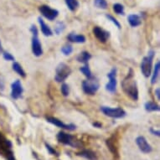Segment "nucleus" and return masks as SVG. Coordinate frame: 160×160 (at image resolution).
<instances>
[{
  "label": "nucleus",
  "instance_id": "1",
  "mask_svg": "<svg viewBox=\"0 0 160 160\" xmlns=\"http://www.w3.org/2000/svg\"><path fill=\"white\" fill-rule=\"evenodd\" d=\"M122 87L127 96H128L133 101L138 99V89L136 81L133 79V72L132 69H130V72L126 78L122 82Z\"/></svg>",
  "mask_w": 160,
  "mask_h": 160
},
{
  "label": "nucleus",
  "instance_id": "2",
  "mask_svg": "<svg viewBox=\"0 0 160 160\" xmlns=\"http://www.w3.org/2000/svg\"><path fill=\"white\" fill-rule=\"evenodd\" d=\"M155 56L154 50H149L148 52V55L143 57L142 62H141V71L144 77L148 78L151 76L152 69V61Z\"/></svg>",
  "mask_w": 160,
  "mask_h": 160
},
{
  "label": "nucleus",
  "instance_id": "3",
  "mask_svg": "<svg viewBox=\"0 0 160 160\" xmlns=\"http://www.w3.org/2000/svg\"><path fill=\"white\" fill-rule=\"evenodd\" d=\"M0 155H3L7 160H16L12 150V143L2 133H0Z\"/></svg>",
  "mask_w": 160,
  "mask_h": 160
},
{
  "label": "nucleus",
  "instance_id": "4",
  "mask_svg": "<svg viewBox=\"0 0 160 160\" xmlns=\"http://www.w3.org/2000/svg\"><path fill=\"white\" fill-rule=\"evenodd\" d=\"M71 73V69L70 68V66L64 62H61L58 65L55 69V80L57 82H64L68 78Z\"/></svg>",
  "mask_w": 160,
  "mask_h": 160
},
{
  "label": "nucleus",
  "instance_id": "5",
  "mask_svg": "<svg viewBox=\"0 0 160 160\" xmlns=\"http://www.w3.org/2000/svg\"><path fill=\"white\" fill-rule=\"evenodd\" d=\"M100 84L97 79L94 76L91 79H87L82 82V89L83 92L87 95L93 96L97 93V92L99 90Z\"/></svg>",
  "mask_w": 160,
  "mask_h": 160
},
{
  "label": "nucleus",
  "instance_id": "6",
  "mask_svg": "<svg viewBox=\"0 0 160 160\" xmlns=\"http://www.w3.org/2000/svg\"><path fill=\"white\" fill-rule=\"evenodd\" d=\"M56 138H57L58 142H61L62 144L68 145V146H71V147L73 148L80 147L79 141L76 140V138L71 135V134L66 133L65 132H59Z\"/></svg>",
  "mask_w": 160,
  "mask_h": 160
},
{
  "label": "nucleus",
  "instance_id": "7",
  "mask_svg": "<svg viewBox=\"0 0 160 160\" xmlns=\"http://www.w3.org/2000/svg\"><path fill=\"white\" fill-rule=\"evenodd\" d=\"M101 111L102 113L107 117L112 118H122L126 116V112L122 108H112L110 107H101Z\"/></svg>",
  "mask_w": 160,
  "mask_h": 160
},
{
  "label": "nucleus",
  "instance_id": "8",
  "mask_svg": "<svg viewBox=\"0 0 160 160\" xmlns=\"http://www.w3.org/2000/svg\"><path fill=\"white\" fill-rule=\"evenodd\" d=\"M39 10L40 12V13L45 18H47L48 20H50V21L55 20V18L58 17V15H59V11L57 9L50 8V6L48 5L39 6Z\"/></svg>",
  "mask_w": 160,
  "mask_h": 160
},
{
  "label": "nucleus",
  "instance_id": "9",
  "mask_svg": "<svg viewBox=\"0 0 160 160\" xmlns=\"http://www.w3.org/2000/svg\"><path fill=\"white\" fill-rule=\"evenodd\" d=\"M117 68L113 67L109 73L108 74V78L109 82L106 85V90L110 93H114L117 90Z\"/></svg>",
  "mask_w": 160,
  "mask_h": 160
},
{
  "label": "nucleus",
  "instance_id": "10",
  "mask_svg": "<svg viewBox=\"0 0 160 160\" xmlns=\"http://www.w3.org/2000/svg\"><path fill=\"white\" fill-rule=\"evenodd\" d=\"M45 119L48 122L55 125V126L60 128L65 129V130H68V131H74L76 129V126L75 124L71 123V124H65L64 122L59 120L58 118H54V117H45Z\"/></svg>",
  "mask_w": 160,
  "mask_h": 160
},
{
  "label": "nucleus",
  "instance_id": "11",
  "mask_svg": "<svg viewBox=\"0 0 160 160\" xmlns=\"http://www.w3.org/2000/svg\"><path fill=\"white\" fill-rule=\"evenodd\" d=\"M31 49L32 52H33L34 56L39 57V56H41L43 55L42 45H41V43L39 41L38 34H33L31 40Z\"/></svg>",
  "mask_w": 160,
  "mask_h": 160
},
{
  "label": "nucleus",
  "instance_id": "12",
  "mask_svg": "<svg viewBox=\"0 0 160 160\" xmlns=\"http://www.w3.org/2000/svg\"><path fill=\"white\" fill-rule=\"evenodd\" d=\"M24 92V88L22 86L21 82L19 80H16L11 85V97L13 100H17L20 98Z\"/></svg>",
  "mask_w": 160,
  "mask_h": 160
},
{
  "label": "nucleus",
  "instance_id": "13",
  "mask_svg": "<svg viewBox=\"0 0 160 160\" xmlns=\"http://www.w3.org/2000/svg\"><path fill=\"white\" fill-rule=\"evenodd\" d=\"M136 143L139 150L143 153H150L152 151V146L148 142L147 139L143 136H138L136 138Z\"/></svg>",
  "mask_w": 160,
  "mask_h": 160
},
{
  "label": "nucleus",
  "instance_id": "14",
  "mask_svg": "<svg viewBox=\"0 0 160 160\" xmlns=\"http://www.w3.org/2000/svg\"><path fill=\"white\" fill-rule=\"evenodd\" d=\"M93 34L100 42L102 43H106L108 41V39L110 38V33L108 31H106V30H104L99 26L94 27Z\"/></svg>",
  "mask_w": 160,
  "mask_h": 160
},
{
  "label": "nucleus",
  "instance_id": "15",
  "mask_svg": "<svg viewBox=\"0 0 160 160\" xmlns=\"http://www.w3.org/2000/svg\"><path fill=\"white\" fill-rule=\"evenodd\" d=\"M67 39L69 41L73 43H77V44H82V43L86 42V37L82 34H76V33H70L67 35Z\"/></svg>",
  "mask_w": 160,
  "mask_h": 160
},
{
  "label": "nucleus",
  "instance_id": "16",
  "mask_svg": "<svg viewBox=\"0 0 160 160\" xmlns=\"http://www.w3.org/2000/svg\"><path fill=\"white\" fill-rule=\"evenodd\" d=\"M38 22H39V25H40V29H41V32L43 33V34H44L45 36H47V37L52 36L53 31L51 30V29H50V27L45 24V21H44L40 17L38 18Z\"/></svg>",
  "mask_w": 160,
  "mask_h": 160
},
{
  "label": "nucleus",
  "instance_id": "17",
  "mask_svg": "<svg viewBox=\"0 0 160 160\" xmlns=\"http://www.w3.org/2000/svg\"><path fill=\"white\" fill-rule=\"evenodd\" d=\"M128 20L129 24L133 28L142 24V19L140 18V16L138 14H130L128 17Z\"/></svg>",
  "mask_w": 160,
  "mask_h": 160
},
{
  "label": "nucleus",
  "instance_id": "18",
  "mask_svg": "<svg viewBox=\"0 0 160 160\" xmlns=\"http://www.w3.org/2000/svg\"><path fill=\"white\" fill-rule=\"evenodd\" d=\"M78 156H81V157H83L85 158H87L88 160H97V155L95 153V152L92 151V150L86 149L83 150L82 152H80L77 153Z\"/></svg>",
  "mask_w": 160,
  "mask_h": 160
},
{
  "label": "nucleus",
  "instance_id": "19",
  "mask_svg": "<svg viewBox=\"0 0 160 160\" xmlns=\"http://www.w3.org/2000/svg\"><path fill=\"white\" fill-rule=\"evenodd\" d=\"M91 58H92V55L89 52H87V51H82V53L79 54L77 58H76V60L80 63L87 64L88 61L91 60Z\"/></svg>",
  "mask_w": 160,
  "mask_h": 160
},
{
  "label": "nucleus",
  "instance_id": "20",
  "mask_svg": "<svg viewBox=\"0 0 160 160\" xmlns=\"http://www.w3.org/2000/svg\"><path fill=\"white\" fill-rule=\"evenodd\" d=\"M159 70H160V62L158 61L157 63L155 64L154 69H153V72L152 74V78H151V84L153 85L157 82L158 77L159 76Z\"/></svg>",
  "mask_w": 160,
  "mask_h": 160
},
{
  "label": "nucleus",
  "instance_id": "21",
  "mask_svg": "<svg viewBox=\"0 0 160 160\" xmlns=\"http://www.w3.org/2000/svg\"><path fill=\"white\" fill-rule=\"evenodd\" d=\"M13 70L15 71L16 73L18 74V76H20L21 77H26V73H25V71H24V69L21 66V65L18 63V62H16L14 61L13 63Z\"/></svg>",
  "mask_w": 160,
  "mask_h": 160
},
{
  "label": "nucleus",
  "instance_id": "22",
  "mask_svg": "<svg viewBox=\"0 0 160 160\" xmlns=\"http://www.w3.org/2000/svg\"><path fill=\"white\" fill-rule=\"evenodd\" d=\"M144 108L147 112H158L160 110L159 106L153 102H147L144 104Z\"/></svg>",
  "mask_w": 160,
  "mask_h": 160
},
{
  "label": "nucleus",
  "instance_id": "23",
  "mask_svg": "<svg viewBox=\"0 0 160 160\" xmlns=\"http://www.w3.org/2000/svg\"><path fill=\"white\" fill-rule=\"evenodd\" d=\"M80 71L82 72L83 75H84L87 79H91L93 77L92 73V71H91V69H90L89 66H88V64H85L84 66H82L80 68Z\"/></svg>",
  "mask_w": 160,
  "mask_h": 160
},
{
  "label": "nucleus",
  "instance_id": "24",
  "mask_svg": "<svg viewBox=\"0 0 160 160\" xmlns=\"http://www.w3.org/2000/svg\"><path fill=\"white\" fill-rule=\"evenodd\" d=\"M66 6L71 11H75L79 7V2L77 0H65Z\"/></svg>",
  "mask_w": 160,
  "mask_h": 160
},
{
  "label": "nucleus",
  "instance_id": "25",
  "mask_svg": "<svg viewBox=\"0 0 160 160\" xmlns=\"http://www.w3.org/2000/svg\"><path fill=\"white\" fill-rule=\"evenodd\" d=\"M94 5L98 8L106 9L108 8V3L107 0H94Z\"/></svg>",
  "mask_w": 160,
  "mask_h": 160
},
{
  "label": "nucleus",
  "instance_id": "26",
  "mask_svg": "<svg viewBox=\"0 0 160 160\" xmlns=\"http://www.w3.org/2000/svg\"><path fill=\"white\" fill-rule=\"evenodd\" d=\"M66 29V24L64 22H58L55 27V33L56 34H61Z\"/></svg>",
  "mask_w": 160,
  "mask_h": 160
},
{
  "label": "nucleus",
  "instance_id": "27",
  "mask_svg": "<svg viewBox=\"0 0 160 160\" xmlns=\"http://www.w3.org/2000/svg\"><path fill=\"white\" fill-rule=\"evenodd\" d=\"M107 145H108V148L110 149V151L112 152L114 155H118V150H117V148L115 146V143L113 141H112L110 139H108L107 140Z\"/></svg>",
  "mask_w": 160,
  "mask_h": 160
},
{
  "label": "nucleus",
  "instance_id": "28",
  "mask_svg": "<svg viewBox=\"0 0 160 160\" xmlns=\"http://www.w3.org/2000/svg\"><path fill=\"white\" fill-rule=\"evenodd\" d=\"M113 10L116 13L118 14H122V15H124V7L122 4H120V3H115L113 5Z\"/></svg>",
  "mask_w": 160,
  "mask_h": 160
},
{
  "label": "nucleus",
  "instance_id": "29",
  "mask_svg": "<svg viewBox=\"0 0 160 160\" xmlns=\"http://www.w3.org/2000/svg\"><path fill=\"white\" fill-rule=\"evenodd\" d=\"M72 51H73V47L71 45H66L61 48V52L65 55H71Z\"/></svg>",
  "mask_w": 160,
  "mask_h": 160
},
{
  "label": "nucleus",
  "instance_id": "30",
  "mask_svg": "<svg viewBox=\"0 0 160 160\" xmlns=\"http://www.w3.org/2000/svg\"><path fill=\"white\" fill-rule=\"evenodd\" d=\"M61 93L64 97H68L69 93H70V87L66 83H63L61 85Z\"/></svg>",
  "mask_w": 160,
  "mask_h": 160
},
{
  "label": "nucleus",
  "instance_id": "31",
  "mask_svg": "<svg viewBox=\"0 0 160 160\" xmlns=\"http://www.w3.org/2000/svg\"><path fill=\"white\" fill-rule=\"evenodd\" d=\"M106 17L108 18V20H110L111 22H112L113 24H115L116 27H118V29H121V24L117 20V18H115L111 14H106Z\"/></svg>",
  "mask_w": 160,
  "mask_h": 160
},
{
  "label": "nucleus",
  "instance_id": "32",
  "mask_svg": "<svg viewBox=\"0 0 160 160\" xmlns=\"http://www.w3.org/2000/svg\"><path fill=\"white\" fill-rule=\"evenodd\" d=\"M45 147H46V149H47V151L49 152V153L51 155H55V156H57V157H59V153H58L56 151H55L54 148H53L51 146H50V144H48L47 142H45Z\"/></svg>",
  "mask_w": 160,
  "mask_h": 160
},
{
  "label": "nucleus",
  "instance_id": "33",
  "mask_svg": "<svg viewBox=\"0 0 160 160\" xmlns=\"http://www.w3.org/2000/svg\"><path fill=\"white\" fill-rule=\"evenodd\" d=\"M3 59L5 60V61H14V57H13L12 54L8 52H6V51H3Z\"/></svg>",
  "mask_w": 160,
  "mask_h": 160
},
{
  "label": "nucleus",
  "instance_id": "34",
  "mask_svg": "<svg viewBox=\"0 0 160 160\" xmlns=\"http://www.w3.org/2000/svg\"><path fill=\"white\" fill-rule=\"evenodd\" d=\"M149 132H151V133L152 134V135H154V136H157V137H159L160 136L159 130H155L154 128H151L149 129Z\"/></svg>",
  "mask_w": 160,
  "mask_h": 160
},
{
  "label": "nucleus",
  "instance_id": "35",
  "mask_svg": "<svg viewBox=\"0 0 160 160\" xmlns=\"http://www.w3.org/2000/svg\"><path fill=\"white\" fill-rule=\"evenodd\" d=\"M3 89H4V81H3V77L0 76V90L3 91Z\"/></svg>",
  "mask_w": 160,
  "mask_h": 160
},
{
  "label": "nucleus",
  "instance_id": "36",
  "mask_svg": "<svg viewBox=\"0 0 160 160\" xmlns=\"http://www.w3.org/2000/svg\"><path fill=\"white\" fill-rule=\"evenodd\" d=\"M92 126L95 127V128H102V124L98 122H95L92 123Z\"/></svg>",
  "mask_w": 160,
  "mask_h": 160
},
{
  "label": "nucleus",
  "instance_id": "37",
  "mask_svg": "<svg viewBox=\"0 0 160 160\" xmlns=\"http://www.w3.org/2000/svg\"><path fill=\"white\" fill-rule=\"evenodd\" d=\"M154 93L156 95V97H157V99L159 101L160 100V89L159 88H157V89L154 91Z\"/></svg>",
  "mask_w": 160,
  "mask_h": 160
},
{
  "label": "nucleus",
  "instance_id": "38",
  "mask_svg": "<svg viewBox=\"0 0 160 160\" xmlns=\"http://www.w3.org/2000/svg\"><path fill=\"white\" fill-rule=\"evenodd\" d=\"M3 47H2V44H1V41H0V53H3Z\"/></svg>",
  "mask_w": 160,
  "mask_h": 160
}]
</instances>
